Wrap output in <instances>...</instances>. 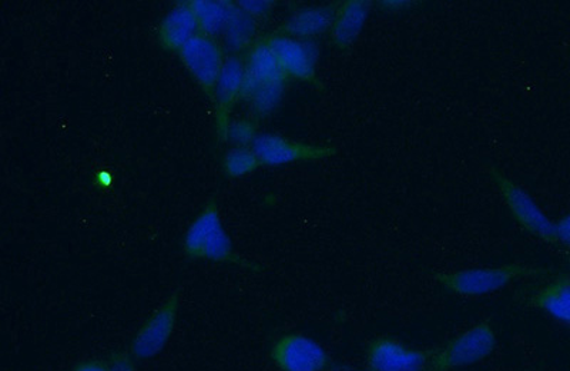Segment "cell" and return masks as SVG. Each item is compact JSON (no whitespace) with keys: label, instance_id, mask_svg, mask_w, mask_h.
<instances>
[{"label":"cell","instance_id":"9a60e30c","mask_svg":"<svg viewBox=\"0 0 570 371\" xmlns=\"http://www.w3.org/2000/svg\"><path fill=\"white\" fill-rule=\"evenodd\" d=\"M532 304L570 328V277H559L539 290L532 297Z\"/></svg>","mask_w":570,"mask_h":371},{"label":"cell","instance_id":"52a82bcc","mask_svg":"<svg viewBox=\"0 0 570 371\" xmlns=\"http://www.w3.org/2000/svg\"><path fill=\"white\" fill-rule=\"evenodd\" d=\"M254 154L264 166H282L293 162L320 160L333 156V146L308 145L284 139L277 135H258L253 145Z\"/></svg>","mask_w":570,"mask_h":371},{"label":"cell","instance_id":"603a6c76","mask_svg":"<svg viewBox=\"0 0 570 371\" xmlns=\"http://www.w3.org/2000/svg\"><path fill=\"white\" fill-rule=\"evenodd\" d=\"M73 371H111L110 365L99 362V360H88L80 363Z\"/></svg>","mask_w":570,"mask_h":371},{"label":"cell","instance_id":"8992f818","mask_svg":"<svg viewBox=\"0 0 570 371\" xmlns=\"http://www.w3.org/2000/svg\"><path fill=\"white\" fill-rule=\"evenodd\" d=\"M272 358L282 371H324L330 365L323 345L298 333L282 335L273 345Z\"/></svg>","mask_w":570,"mask_h":371},{"label":"cell","instance_id":"7a4b0ae2","mask_svg":"<svg viewBox=\"0 0 570 371\" xmlns=\"http://www.w3.org/2000/svg\"><path fill=\"white\" fill-rule=\"evenodd\" d=\"M497 349V335L482 322L466 330L432 355L431 371H451L476 364L490 358Z\"/></svg>","mask_w":570,"mask_h":371},{"label":"cell","instance_id":"5bb4252c","mask_svg":"<svg viewBox=\"0 0 570 371\" xmlns=\"http://www.w3.org/2000/svg\"><path fill=\"white\" fill-rule=\"evenodd\" d=\"M368 3L361 0H350L344 2L335 13L333 27V40L338 48H347L354 42L361 30L364 28L366 17H368Z\"/></svg>","mask_w":570,"mask_h":371},{"label":"cell","instance_id":"7402d4cb","mask_svg":"<svg viewBox=\"0 0 570 371\" xmlns=\"http://www.w3.org/2000/svg\"><path fill=\"white\" fill-rule=\"evenodd\" d=\"M109 365L111 371H136L134 360L126 353L114 355Z\"/></svg>","mask_w":570,"mask_h":371},{"label":"cell","instance_id":"ffe728a7","mask_svg":"<svg viewBox=\"0 0 570 371\" xmlns=\"http://www.w3.org/2000/svg\"><path fill=\"white\" fill-rule=\"evenodd\" d=\"M257 124L254 119H240L232 121L228 127L227 140H232L237 147L253 146L257 139Z\"/></svg>","mask_w":570,"mask_h":371},{"label":"cell","instance_id":"3957f363","mask_svg":"<svg viewBox=\"0 0 570 371\" xmlns=\"http://www.w3.org/2000/svg\"><path fill=\"white\" fill-rule=\"evenodd\" d=\"M178 55L208 98L216 99L218 80L226 65L222 46L217 40L200 32Z\"/></svg>","mask_w":570,"mask_h":371},{"label":"cell","instance_id":"30bf717a","mask_svg":"<svg viewBox=\"0 0 570 371\" xmlns=\"http://www.w3.org/2000/svg\"><path fill=\"white\" fill-rule=\"evenodd\" d=\"M266 40L288 78L318 84L317 75H315L318 49L315 48V45L285 37V35H273Z\"/></svg>","mask_w":570,"mask_h":371},{"label":"cell","instance_id":"ba28073f","mask_svg":"<svg viewBox=\"0 0 570 371\" xmlns=\"http://www.w3.org/2000/svg\"><path fill=\"white\" fill-rule=\"evenodd\" d=\"M178 306H180V299L178 293H175L142 324L131 343V354L135 359L155 358L166 348L176 326Z\"/></svg>","mask_w":570,"mask_h":371},{"label":"cell","instance_id":"44dd1931","mask_svg":"<svg viewBox=\"0 0 570 371\" xmlns=\"http://www.w3.org/2000/svg\"><path fill=\"white\" fill-rule=\"evenodd\" d=\"M238 7L246 10L254 19L266 18L269 10L273 8L272 2H262V0H246V2H238Z\"/></svg>","mask_w":570,"mask_h":371},{"label":"cell","instance_id":"277c9868","mask_svg":"<svg viewBox=\"0 0 570 371\" xmlns=\"http://www.w3.org/2000/svg\"><path fill=\"white\" fill-rule=\"evenodd\" d=\"M532 273H534L533 269L521 266V264H508L501 267L472 269V271L442 274L438 281L442 286L462 296H482Z\"/></svg>","mask_w":570,"mask_h":371},{"label":"cell","instance_id":"2e32d148","mask_svg":"<svg viewBox=\"0 0 570 371\" xmlns=\"http://www.w3.org/2000/svg\"><path fill=\"white\" fill-rule=\"evenodd\" d=\"M334 17L330 8H305L288 19L283 32L299 39L317 37L333 27Z\"/></svg>","mask_w":570,"mask_h":371},{"label":"cell","instance_id":"7c38bea8","mask_svg":"<svg viewBox=\"0 0 570 371\" xmlns=\"http://www.w3.org/2000/svg\"><path fill=\"white\" fill-rule=\"evenodd\" d=\"M246 75H244L243 96L258 88L274 85H287L288 76L284 74L276 55L269 48L266 38L254 43L248 53Z\"/></svg>","mask_w":570,"mask_h":371},{"label":"cell","instance_id":"e0dca14e","mask_svg":"<svg viewBox=\"0 0 570 371\" xmlns=\"http://www.w3.org/2000/svg\"><path fill=\"white\" fill-rule=\"evenodd\" d=\"M256 32L257 19L238 7V3L227 2V20L224 27L227 43L236 50L246 49L253 45Z\"/></svg>","mask_w":570,"mask_h":371},{"label":"cell","instance_id":"d6986e66","mask_svg":"<svg viewBox=\"0 0 570 371\" xmlns=\"http://www.w3.org/2000/svg\"><path fill=\"white\" fill-rule=\"evenodd\" d=\"M258 166H262V164H259L257 155L248 147H234V149L227 152L223 160L224 172L234 179L249 175V173L257 170Z\"/></svg>","mask_w":570,"mask_h":371},{"label":"cell","instance_id":"8fae6325","mask_svg":"<svg viewBox=\"0 0 570 371\" xmlns=\"http://www.w3.org/2000/svg\"><path fill=\"white\" fill-rule=\"evenodd\" d=\"M244 75L246 66L242 60L230 58L224 65L220 80H218L216 91V119L217 135L222 140H227L228 127H230V114L234 105L243 98Z\"/></svg>","mask_w":570,"mask_h":371},{"label":"cell","instance_id":"6da1fadb","mask_svg":"<svg viewBox=\"0 0 570 371\" xmlns=\"http://www.w3.org/2000/svg\"><path fill=\"white\" fill-rule=\"evenodd\" d=\"M185 253L191 258L218 263L247 264L236 252L224 228L216 201L207 203L200 215L188 227Z\"/></svg>","mask_w":570,"mask_h":371},{"label":"cell","instance_id":"cb8c5ba5","mask_svg":"<svg viewBox=\"0 0 570 371\" xmlns=\"http://www.w3.org/2000/svg\"><path fill=\"white\" fill-rule=\"evenodd\" d=\"M558 241H562L570 246V216L564 217L561 223L557 226Z\"/></svg>","mask_w":570,"mask_h":371},{"label":"cell","instance_id":"9c48e42d","mask_svg":"<svg viewBox=\"0 0 570 371\" xmlns=\"http://www.w3.org/2000/svg\"><path fill=\"white\" fill-rule=\"evenodd\" d=\"M493 175H495L503 199L511 208L512 215L517 218L519 225L525 227L532 235L543 238V241L557 242V225L549 221L537 203L532 201V197L527 195L515 183L507 179L505 176L499 175V173H493Z\"/></svg>","mask_w":570,"mask_h":371},{"label":"cell","instance_id":"5b68a950","mask_svg":"<svg viewBox=\"0 0 570 371\" xmlns=\"http://www.w3.org/2000/svg\"><path fill=\"white\" fill-rule=\"evenodd\" d=\"M434 350H419L396 339L380 338L366 348L368 371H425L430 368Z\"/></svg>","mask_w":570,"mask_h":371},{"label":"cell","instance_id":"4fadbf2b","mask_svg":"<svg viewBox=\"0 0 570 371\" xmlns=\"http://www.w3.org/2000/svg\"><path fill=\"white\" fill-rule=\"evenodd\" d=\"M200 25L190 2L177 4L159 28V43L167 52H180L190 40L198 35Z\"/></svg>","mask_w":570,"mask_h":371},{"label":"cell","instance_id":"ac0fdd59","mask_svg":"<svg viewBox=\"0 0 570 371\" xmlns=\"http://www.w3.org/2000/svg\"><path fill=\"white\" fill-rule=\"evenodd\" d=\"M196 12L202 33L208 37L224 32L227 20V2H214V0H193L190 2Z\"/></svg>","mask_w":570,"mask_h":371}]
</instances>
